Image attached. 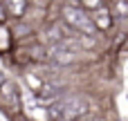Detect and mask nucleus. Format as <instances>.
I'll list each match as a JSON object with an SVG mask.
<instances>
[{"label": "nucleus", "mask_w": 128, "mask_h": 121, "mask_svg": "<svg viewBox=\"0 0 128 121\" xmlns=\"http://www.w3.org/2000/svg\"><path fill=\"white\" fill-rule=\"evenodd\" d=\"M92 25L99 29V31H108L110 29V25H112V13H110V7L104 2V4H99L97 9H92Z\"/></svg>", "instance_id": "obj_2"}, {"label": "nucleus", "mask_w": 128, "mask_h": 121, "mask_svg": "<svg viewBox=\"0 0 128 121\" xmlns=\"http://www.w3.org/2000/svg\"><path fill=\"white\" fill-rule=\"evenodd\" d=\"M61 16H63V22L76 31V34H83V36H94L97 34V27L92 25V18L86 13V9L76 2H65L61 7Z\"/></svg>", "instance_id": "obj_1"}, {"label": "nucleus", "mask_w": 128, "mask_h": 121, "mask_svg": "<svg viewBox=\"0 0 128 121\" xmlns=\"http://www.w3.org/2000/svg\"><path fill=\"white\" fill-rule=\"evenodd\" d=\"M25 7H27V0H7L4 4V13L14 16V18H20L25 13Z\"/></svg>", "instance_id": "obj_3"}, {"label": "nucleus", "mask_w": 128, "mask_h": 121, "mask_svg": "<svg viewBox=\"0 0 128 121\" xmlns=\"http://www.w3.org/2000/svg\"><path fill=\"white\" fill-rule=\"evenodd\" d=\"M25 83H27V88L34 92V94H38V90L43 88V79H38L36 74H32V72H27L25 74Z\"/></svg>", "instance_id": "obj_5"}, {"label": "nucleus", "mask_w": 128, "mask_h": 121, "mask_svg": "<svg viewBox=\"0 0 128 121\" xmlns=\"http://www.w3.org/2000/svg\"><path fill=\"white\" fill-rule=\"evenodd\" d=\"M110 13H115L117 18H128V2L126 0H112Z\"/></svg>", "instance_id": "obj_4"}, {"label": "nucleus", "mask_w": 128, "mask_h": 121, "mask_svg": "<svg viewBox=\"0 0 128 121\" xmlns=\"http://www.w3.org/2000/svg\"><path fill=\"white\" fill-rule=\"evenodd\" d=\"M76 4H81L83 9H90V11H92V9H97L99 4H104V0H76Z\"/></svg>", "instance_id": "obj_6"}, {"label": "nucleus", "mask_w": 128, "mask_h": 121, "mask_svg": "<svg viewBox=\"0 0 128 121\" xmlns=\"http://www.w3.org/2000/svg\"><path fill=\"white\" fill-rule=\"evenodd\" d=\"M2 20H4V11L0 9V22H2Z\"/></svg>", "instance_id": "obj_7"}]
</instances>
